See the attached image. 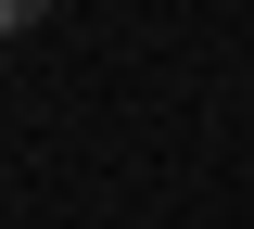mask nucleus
I'll list each match as a JSON object with an SVG mask.
<instances>
[{"mask_svg": "<svg viewBox=\"0 0 254 229\" xmlns=\"http://www.w3.org/2000/svg\"><path fill=\"white\" fill-rule=\"evenodd\" d=\"M38 13H51V0H0V38H13V26H38Z\"/></svg>", "mask_w": 254, "mask_h": 229, "instance_id": "obj_1", "label": "nucleus"}]
</instances>
